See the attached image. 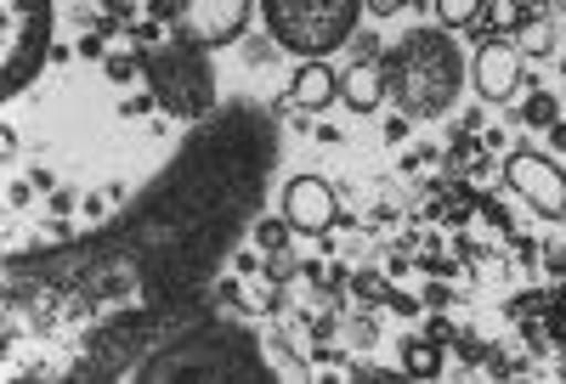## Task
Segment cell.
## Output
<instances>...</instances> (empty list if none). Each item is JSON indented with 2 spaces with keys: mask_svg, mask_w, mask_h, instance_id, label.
<instances>
[{
  "mask_svg": "<svg viewBox=\"0 0 566 384\" xmlns=\"http://www.w3.org/2000/svg\"><path fill=\"white\" fill-rule=\"evenodd\" d=\"M290 232H295L290 215H283V221H266V215H261V221H255V244H261L266 255H283V249H290Z\"/></svg>",
  "mask_w": 566,
  "mask_h": 384,
  "instance_id": "obj_15",
  "label": "cell"
},
{
  "mask_svg": "<svg viewBox=\"0 0 566 384\" xmlns=\"http://www.w3.org/2000/svg\"><path fill=\"white\" fill-rule=\"evenodd\" d=\"M340 96V74L328 68L323 57H306L301 68H295V79H290V103L301 108V114H323L328 103Z\"/></svg>",
  "mask_w": 566,
  "mask_h": 384,
  "instance_id": "obj_12",
  "label": "cell"
},
{
  "mask_svg": "<svg viewBox=\"0 0 566 384\" xmlns=\"http://www.w3.org/2000/svg\"><path fill=\"white\" fill-rule=\"evenodd\" d=\"M504 181L522 192V199H527L538 215H549V221L566 215V175H560V164H555L549 153L515 148V153L504 159Z\"/></svg>",
  "mask_w": 566,
  "mask_h": 384,
  "instance_id": "obj_7",
  "label": "cell"
},
{
  "mask_svg": "<svg viewBox=\"0 0 566 384\" xmlns=\"http://www.w3.org/2000/svg\"><path fill=\"white\" fill-rule=\"evenodd\" d=\"M363 12H368V0H261L272 45L290 52V57H301V63L352 45Z\"/></svg>",
  "mask_w": 566,
  "mask_h": 384,
  "instance_id": "obj_5",
  "label": "cell"
},
{
  "mask_svg": "<svg viewBox=\"0 0 566 384\" xmlns=\"http://www.w3.org/2000/svg\"><path fill=\"white\" fill-rule=\"evenodd\" d=\"M533 12H538V0H504V18H499V29H522Z\"/></svg>",
  "mask_w": 566,
  "mask_h": 384,
  "instance_id": "obj_17",
  "label": "cell"
},
{
  "mask_svg": "<svg viewBox=\"0 0 566 384\" xmlns=\"http://www.w3.org/2000/svg\"><path fill=\"white\" fill-rule=\"evenodd\" d=\"M52 0H0V96H18L52 57Z\"/></svg>",
  "mask_w": 566,
  "mask_h": 384,
  "instance_id": "obj_6",
  "label": "cell"
},
{
  "mask_svg": "<svg viewBox=\"0 0 566 384\" xmlns=\"http://www.w3.org/2000/svg\"><path fill=\"white\" fill-rule=\"evenodd\" d=\"M380 68H386V96H397L408 119H442L459 103L464 57L448 29H408L380 57Z\"/></svg>",
  "mask_w": 566,
  "mask_h": 384,
  "instance_id": "obj_4",
  "label": "cell"
},
{
  "mask_svg": "<svg viewBox=\"0 0 566 384\" xmlns=\"http://www.w3.org/2000/svg\"><path fill=\"white\" fill-rule=\"evenodd\" d=\"M283 215H290L295 232H328L335 226V186L323 175H295L283 186Z\"/></svg>",
  "mask_w": 566,
  "mask_h": 384,
  "instance_id": "obj_9",
  "label": "cell"
},
{
  "mask_svg": "<svg viewBox=\"0 0 566 384\" xmlns=\"http://www.w3.org/2000/svg\"><path fill=\"white\" fill-rule=\"evenodd\" d=\"M515 85H522V45H510V40H482V52H476V90H482V103H510Z\"/></svg>",
  "mask_w": 566,
  "mask_h": 384,
  "instance_id": "obj_10",
  "label": "cell"
},
{
  "mask_svg": "<svg viewBox=\"0 0 566 384\" xmlns=\"http://www.w3.org/2000/svg\"><path fill=\"white\" fill-rule=\"evenodd\" d=\"M250 12H255V0H181V23H176V29H187L193 40H205L210 52H221V45L244 40Z\"/></svg>",
  "mask_w": 566,
  "mask_h": 384,
  "instance_id": "obj_8",
  "label": "cell"
},
{
  "mask_svg": "<svg viewBox=\"0 0 566 384\" xmlns=\"http://www.w3.org/2000/svg\"><path fill=\"white\" fill-rule=\"evenodd\" d=\"M69 384H272V362L261 340L199 300L114 311L80 328L69 362L52 373Z\"/></svg>",
  "mask_w": 566,
  "mask_h": 384,
  "instance_id": "obj_2",
  "label": "cell"
},
{
  "mask_svg": "<svg viewBox=\"0 0 566 384\" xmlns=\"http://www.w3.org/2000/svg\"><path fill=\"white\" fill-rule=\"evenodd\" d=\"M277 153L272 108L221 103L114 221L7 255V351L80 333L114 311L199 300L266 215Z\"/></svg>",
  "mask_w": 566,
  "mask_h": 384,
  "instance_id": "obj_1",
  "label": "cell"
},
{
  "mask_svg": "<svg viewBox=\"0 0 566 384\" xmlns=\"http://www.w3.org/2000/svg\"><path fill=\"white\" fill-rule=\"evenodd\" d=\"M522 119H527V125H544V130H549V125H555V96H549V90H538L533 103H527V114H522Z\"/></svg>",
  "mask_w": 566,
  "mask_h": 384,
  "instance_id": "obj_16",
  "label": "cell"
},
{
  "mask_svg": "<svg viewBox=\"0 0 566 384\" xmlns=\"http://www.w3.org/2000/svg\"><path fill=\"white\" fill-rule=\"evenodd\" d=\"M402 7H408V0H368V12H374V18H397Z\"/></svg>",
  "mask_w": 566,
  "mask_h": 384,
  "instance_id": "obj_19",
  "label": "cell"
},
{
  "mask_svg": "<svg viewBox=\"0 0 566 384\" xmlns=\"http://www.w3.org/2000/svg\"><path fill=\"white\" fill-rule=\"evenodd\" d=\"M402 367H408L413 378H437V373H442V345H431V340H408Z\"/></svg>",
  "mask_w": 566,
  "mask_h": 384,
  "instance_id": "obj_13",
  "label": "cell"
},
{
  "mask_svg": "<svg viewBox=\"0 0 566 384\" xmlns=\"http://www.w3.org/2000/svg\"><path fill=\"white\" fill-rule=\"evenodd\" d=\"M340 103H352V114H374V108L386 103V68L357 52V57L340 68Z\"/></svg>",
  "mask_w": 566,
  "mask_h": 384,
  "instance_id": "obj_11",
  "label": "cell"
},
{
  "mask_svg": "<svg viewBox=\"0 0 566 384\" xmlns=\"http://www.w3.org/2000/svg\"><path fill=\"white\" fill-rule=\"evenodd\" d=\"M136 68L142 79H148L154 90V103L170 114V119H187V125H199L205 114H216V63H210V45L193 40L187 29H170L154 23V29H142L136 34Z\"/></svg>",
  "mask_w": 566,
  "mask_h": 384,
  "instance_id": "obj_3",
  "label": "cell"
},
{
  "mask_svg": "<svg viewBox=\"0 0 566 384\" xmlns=\"http://www.w3.org/2000/svg\"><path fill=\"white\" fill-rule=\"evenodd\" d=\"M482 7L488 0H437V18H442V29H470L482 18Z\"/></svg>",
  "mask_w": 566,
  "mask_h": 384,
  "instance_id": "obj_14",
  "label": "cell"
},
{
  "mask_svg": "<svg viewBox=\"0 0 566 384\" xmlns=\"http://www.w3.org/2000/svg\"><path fill=\"white\" fill-rule=\"evenodd\" d=\"M266 277H272V282L295 277V255H290V249H283V255H272V260H266Z\"/></svg>",
  "mask_w": 566,
  "mask_h": 384,
  "instance_id": "obj_18",
  "label": "cell"
}]
</instances>
